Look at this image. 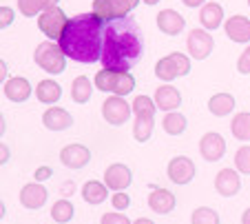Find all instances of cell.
I'll use <instances>...</instances> for the list:
<instances>
[{
	"instance_id": "obj_36",
	"label": "cell",
	"mask_w": 250,
	"mask_h": 224,
	"mask_svg": "<svg viewBox=\"0 0 250 224\" xmlns=\"http://www.w3.org/2000/svg\"><path fill=\"white\" fill-rule=\"evenodd\" d=\"M16 20V11L11 7H0V29L11 27Z\"/></svg>"
},
{
	"instance_id": "obj_39",
	"label": "cell",
	"mask_w": 250,
	"mask_h": 224,
	"mask_svg": "<svg viewBox=\"0 0 250 224\" xmlns=\"http://www.w3.org/2000/svg\"><path fill=\"white\" fill-rule=\"evenodd\" d=\"M53 176V171H51V167H38L36 169V173H33V178H36V182H44V180H49V178Z\"/></svg>"
},
{
	"instance_id": "obj_4",
	"label": "cell",
	"mask_w": 250,
	"mask_h": 224,
	"mask_svg": "<svg viewBox=\"0 0 250 224\" xmlns=\"http://www.w3.org/2000/svg\"><path fill=\"white\" fill-rule=\"evenodd\" d=\"M33 60L42 71L51 73V76H58V73L64 71L66 67V56L60 49V45L53 43V40H47V43H40L33 51Z\"/></svg>"
},
{
	"instance_id": "obj_14",
	"label": "cell",
	"mask_w": 250,
	"mask_h": 224,
	"mask_svg": "<svg viewBox=\"0 0 250 224\" xmlns=\"http://www.w3.org/2000/svg\"><path fill=\"white\" fill-rule=\"evenodd\" d=\"M47 198H49V193L40 182H29V184H24L20 189V204L24 209H33V211L40 209V206H44Z\"/></svg>"
},
{
	"instance_id": "obj_48",
	"label": "cell",
	"mask_w": 250,
	"mask_h": 224,
	"mask_svg": "<svg viewBox=\"0 0 250 224\" xmlns=\"http://www.w3.org/2000/svg\"><path fill=\"white\" fill-rule=\"evenodd\" d=\"M49 2H51V7H56V5H58V0H49Z\"/></svg>"
},
{
	"instance_id": "obj_30",
	"label": "cell",
	"mask_w": 250,
	"mask_h": 224,
	"mask_svg": "<svg viewBox=\"0 0 250 224\" xmlns=\"http://www.w3.org/2000/svg\"><path fill=\"white\" fill-rule=\"evenodd\" d=\"M131 107L135 118H155L157 107H155V100H151L148 95H137Z\"/></svg>"
},
{
	"instance_id": "obj_29",
	"label": "cell",
	"mask_w": 250,
	"mask_h": 224,
	"mask_svg": "<svg viewBox=\"0 0 250 224\" xmlns=\"http://www.w3.org/2000/svg\"><path fill=\"white\" fill-rule=\"evenodd\" d=\"M73 215H76V209H73V204H71L66 198H62V200H58L56 204L51 206V218L56 220L58 224H66L73 220Z\"/></svg>"
},
{
	"instance_id": "obj_34",
	"label": "cell",
	"mask_w": 250,
	"mask_h": 224,
	"mask_svg": "<svg viewBox=\"0 0 250 224\" xmlns=\"http://www.w3.org/2000/svg\"><path fill=\"white\" fill-rule=\"evenodd\" d=\"M235 167L239 173H244V176H250V147L248 144H244V147L237 149L235 153Z\"/></svg>"
},
{
	"instance_id": "obj_49",
	"label": "cell",
	"mask_w": 250,
	"mask_h": 224,
	"mask_svg": "<svg viewBox=\"0 0 250 224\" xmlns=\"http://www.w3.org/2000/svg\"><path fill=\"white\" fill-rule=\"evenodd\" d=\"M248 5H250V0H248Z\"/></svg>"
},
{
	"instance_id": "obj_3",
	"label": "cell",
	"mask_w": 250,
	"mask_h": 224,
	"mask_svg": "<svg viewBox=\"0 0 250 224\" xmlns=\"http://www.w3.org/2000/svg\"><path fill=\"white\" fill-rule=\"evenodd\" d=\"M95 89L98 91H106V93L113 95H128L135 89V78L128 71H111V69H102V71L95 73L93 80Z\"/></svg>"
},
{
	"instance_id": "obj_20",
	"label": "cell",
	"mask_w": 250,
	"mask_h": 224,
	"mask_svg": "<svg viewBox=\"0 0 250 224\" xmlns=\"http://www.w3.org/2000/svg\"><path fill=\"white\" fill-rule=\"evenodd\" d=\"M31 93H33V89L27 78H20V76L9 78L5 85V95H7V100H11V102H24V100H29Z\"/></svg>"
},
{
	"instance_id": "obj_41",
	"label": "cell",
	"mask_w": 250,
	"mask_h": 224,
	"mask_svg": "<svg viewBox=\"0 0 250 224\" xmlns=\"http://www.w3.org/2000/svg\"><path fill=\"white\" fill-rule=\"evenodd\" d=\"M186 7H190V9H197V7L206 5V0H182Z\"/></svg>"
},
{
	"instance_id": "obj_16",
	"label": "cell",
	"mask_w": 250,
	"mask_h": 224,
	"mask_svg": "<svg viewBox=\"0 0 250 224\" xmlns=\"http://www.w3.org/2000/svg\"><path fill=\"white\" fill-rule=\"evenodd\" d=\"M215 189H217L219 196L224 198H232L239 193L241 189V178L239 171H232V169H222V171L215 176Z\"/></svg>"
},
{
	"instance_id": "obj_43",
	"label": "cell",
	"mask_w": 250,
	"mask_h": 224,
	"mask_svg": "<svg viewBox=\"0 0 250 224\" xmlns=\"http://www.w3.org/2000/svg\"><path fill=\"white\" fill-rule=\"evenodd\" d=\"M241 224H250V206L244 211V215H241Z\"/></svg>"
},
{
	"instance_id": "obj_28",
	"label": "cell",
	"mask_w": 250,
	"mask_h": 224,
	"mask_svg": "<svg viewBox=\"0 0 250 224\" xmlns=\"http://www.w3.org/2000/svg\"><path fill=\"white\" fill-rule=\"evenodd\" d=\"M186 115H182L180 111H168L164 118V122H162V127H164V131L168 135H182L186 131Z\"/></svg>"
},
{
	"instance_id": "obj_25",
	"label": "cell",
	"mask_w": 250,
	"mask_h": 224,
	"mask_svg": "<svg viewBox=\"0 0 250 224\" xmlns=\"http://www.w3.org/2000/svg\"><path fill=\"white\" fill-rule=\"evenodd\" d=\"M232 109H235V98H232L230 93H215L208 100V111H210L212 115H217V118H224V115L232 113Z\"/></svg>"
},
{
	"instance_id": "obj_45",
	"label": "cell",
	"mask_w": 250,
	"mask_h": 224,
	"mask_svg": "<svg viewBox=\"0 0 250 224\" xmlns=\"http://www.w3.org/2000/svg\"><path fill=\"white\" fill-rule=\"evenodd\" d=\"M7 131V122H5V118H2V113H0V135Z\"/></svg>"
},
{
	"instance_id": "obj_11",
	"label": "cell",
	"mask_w": 250,
	"mask_h": 224,
	"mask_svg": "<svg viewBox=\"0 0 250 224\" xmlns=\"http://www.w3.org/2000/svg\"><path fill=\"white\" fill-rule=\"evenodd\" d=\"M199 153H202V157L208 160V162H217V160L224 157V153H226V140L219 134H215V131H208L199 140Z\"/></svg>"
},
{
	"instance_id": "obj_23",
	"label": "cell",
	"mask_w": 250,
	"mask_h": 224,
	"mask_svg": "<svg viewBox=\"0 0 250 224\" xmlns=\"http://www.w3.org/2000/svg\"><path fill=\"white\" fill-rule=\"evenodd\" d=\"M36 98L44 105H56L62 98V87L56 80H40L36 87Z\"/></svg>"
},
{
	"instance_id": "obj_33",
	"label": "cell",
	"mask_w": 250,
	"mask_h": 224,
	"mask_svg": "<svg viewBox=\"0 0 250 224\" xmlns=\"http://www.w3.org/2000/svg\"><path fill=\"white\" fill-rule=\"evenodd\" d=\"M190 224H219V213L210 206H197L190 215Z\"/></svg>"
},
{
	"instance_id": "obj_26",
	"label": "cell",
	"mask_w": 250,
	"mask_h": 224,
	"mask_svg": "<svg viewBox=\"0 0 250 224\" xmlns=\"http://www.w3.org/2000/svg\"><path fill=\"white\" fill-rule=\"evenodd\" d=\"M91 93H93V85L86 76H78L71 82V98L78 105H84V102L91 100Z\"/></svg>"
},
{
	"instance_id": "obj_32",
	"label": "cell",
	"mask_w": 250,
	"mask_h": 224,
	"mask_svg": "<svg viewBox=\"0 0 250 224\" xmlns=\"http://www.w3.org/2000/svg\"><path fill=\"white\" fill-rule=\"evenodd\" d=\"M51 7V2L49 0H18V9L22 16H27V18H33V16L42 14L44 9H49Z\"/></svg>"
},
{
	"instance_id": "obj_5",
	"label": "cell",
	"mask_w": 250,
	"mask_h": 224,
	"mask_svg": "<svg viewBox=\"0 0 250 224\" xmlns=\"http://www.w3.org/2000/svg\"><path fill=\"white\" fill-rule=\"evenodd\" d=\"M188 73H190V60L184 53H177V51L164 56L155 65V76L164 82H173L175 78L188 76Z\"/></svg>"
},
{
	"instance_id": "obj_37",
	"label": "cell",
	"mask_w": 250,
	"mask_h": 224,
	"mask_svg": "<svg viewBox=\"0 0 250 224\" xmlns=\"http://www.w3.org/2000/svg\"><path fill=\"white\" fill-rule=\"evenodd\" d=\"M237 71L239 73H250V45L241 51V56H239V60H237Z\"/></svg>"
},
{
	"instance_id": "obj_21",
	"label": "cell",
	"mask_w": 250,
	"mask_h": 224,
	"mask_svg": "<svg viewBox=\"0 0 250 224\" xmlns=\"http://www.w3.org/2000/svg\"><path fill=\"white\" fill-rule=\"evenodd\" d=\"M199 22L206 31H215V29L222 27L224 22V7L217 5V2H206L202 5V11H199Z\"/></svg>"
},
{
	"instance_id": "obj_2",
	"label": "cell",
	"mask_w": 250,
	"mask_h": 224,
	"mask_svg": "<svg viewBox=\"0 0 250 224\" xmlns=\"http://www.w3.org/2000/svg\"><path fill=\"white\" fill-rule=\"evenodd\" d=\"M104 27L106 22L95 14H78L69 18L58 45L71 60L82 62V65L98 62L102 58Z\"/></svg>"
},
{
	"instance_id": "obj_10",
	"label": "cell",
	"mask_w": 250,
	"mask_h": 224,
	"mask_svg": "<svg viewBox=\"0 0 250 224\" xmlns=\"http://www.w3.org/2000/svg\"><path fill=\"white\" fill-rule=\"evenodd\" d=\"M166 173H168V180L173 182V184H188V182H193L197 169H195V162L190 160V157L177 156L168 162Z\"/></svg>"
},
{
	"instance_id": "obj_9",
	"label": "cell",
	"mask_w": 250,
	"mask_h": 224,
	"mask_svg": "<svg viewBox=\"0 0 250 224\" xmlns=\"http://www.w3.org/2000/svg\"><path fill=\"white\" fill-rule=\"evenodd\" d=\"M186 49L195 60H206L215 49V40L206 29H193L188 34V40H186Z\"/></svg>"
},
{
	"instance_id": "obj_1",
	"label": "cell",
	"mask_w": 250,
	"mask_h": 224,
	"mask_svg": "<svg viewBox=\"0 0 250 224\" xmlns=\"http://www.w3.org/2000/svg\"><path fill=\"white\" fill-rule=\"evenodd\" d=\"M142 34L140 24L133 18H118L104 27V45L100 62L111 71H128L142 58Z\"/></svg>"
},
{
	"instance_id": "obj_6",
	"label": "cell",
	"mask_w": 250,
	"mask_h": 224,
	"mask_svg": "<svg viewBox=\"0 0 250 224\" xmlns=\"http://www.w3.org/2000/svg\"><path fill=\"white\" fill-rule=\"evenodd\" d=\"M137 5L140 0H93V14L104 22H111L118 18H126Z\"/></svg>"
},
{
	"instance_id": "obj_31",
	"label": "cell",
	"mask_w": 250,
	"mask_h": 224,
	"mask_svg": "<svg viewBox=\"0 0 250 224\" xmlns=\"http://www.w3.org/2000/svg\"><path fill=\"white\" fill-rule=\"evenodd\" d=\"M153 127H155V118H135L133 124V138L137 142H146L153 135Z\"/></svg>"
},
{
	"instance_id": "obj_22",
	"label": "cell",
	"mask_w": 250,
	"mask_h": 224,
	"mask_svg": "<svg viewBox=\"0 0 250 224\" xmlns=\"http://www.w3.org/2000/svg\"><path fill=\"white\" fill-rule=\"evenodd\" d=\"M148 206H151V211H155V213L166 215L175 209V196L168 189H153L151 196H148Z\"/></svg>"
},
{
	"instance_id": "obj_18",
	"label": "cell",
	"mask_w": 250,
	"mask_h": 224,
	"mask_svg": "<svg viewBox=\"0 0 250 224\" xmlns=\"http://www.w3.org/2000/svg\"><path fill=\"white\" fill-rule=\"evenodd\" d=\"M224 29H226V36L232 43H241V45L250 43V20L246 16H232V18H228Z\"/></svg>"
},
{
	"instance_id": "obj_17",
	"label": "cell",
	"mask_w": 250,
	"mask_h": 224,
	"mask_svg": "<svg viewBox=\"0 0 250 224\" xmlns=\"http://www.w3.org/2000/svg\"><path fill=\"white\" fill-rule=\"evenodd\" d=\"M155 107L162 111H177L182 105V93L175 89L173 85H162L160 89H155Z\"/></svg>"
},
{
	"instance_id": "obj_38",
	"label": "cell",
	"mask_w": 250,
	"mask_h": 224,
	"mask_svg": "<svg viewBox=\"0 0 250 224\" xmlns=\"http://www.w3.org/2000/svg\"><path fill=\"white\" fill-rule=\"evenodd\" d=\"M102 224H133V222L122 213H104L102 215Z\"/></svg>"
},
{
	"instance_id": "obj_12",
	"label": "cell",
	"mask_w": 250,
	"mask_h": 224,
	"mask_svg": "<svg viewBox=\"0 0 250 224\" xmlns=\"http://www.w3.org/2000/svg\"><path fill=\"white\" fill-rule=\"evenodd\" d=\"M60 162L66 169H84L91 162V151L84 144H66L60 151Z\"/></svg>"
},
{
	"instance_id": "obj_40",
	"label": "cell",
	"mask_w": 250,
	"mask_h": 224,
	"mask_svg": "<svg viewBox=\"0 0 250 224\" xmlns=\"http://www.w3.org/2000/svg\"><path fill=\"white\" fill-rule=\"evenodd\" d=\"M9 156H11L9 147L0 142V164H7V162H9Z\"/></svg>"
},
{
	"instance_id": "obj_46",
	"label": "cell",
	"mask_w": 250,
	"mask_h": 224,
	"mask_svg": "<svg viewBox=\"0 0 250 224\" xmlns=\"http://www.w3.org/2000/svg\"><path fill=\"white\" fill-rule=\"evenodd\" d=\"M5 213H7V209H5V202L0 200V220L5 218Z\"/></svg>"
},
{
	"instance_id": "obj_47",
	"label": "cell",
	"mask_w": 250,
	"mask_h": 224,
	"mask_svg": "<svg viewBox=\"0 0 250 224\" xmlns=\"http://www.w3.org/2000/svg\"><path fill=\"white\" fill-rule=\"evenodd\" d=\"M144 2H146V5H157L160 0H144Z\"/></svg>"
},
{
	"instance_id": "obj_8",
	"label": "cell",
	"mask_w": 250,
	"mask_h": 224,
	"mask_svg": "<svg viewBox=\"0 0 250 224\" xmlns=\"http://www.w3.org/2000/svg\"><path fill=\"white\" fill-rule=\"evenodd\" d=\"M131 113H133V107L124 100L122 95H111V98H106L102 102V118L109 124H113V127L126 124Z\"/></svg>"
},
{
	"instance_id": "obj_42",
	"label": "cell",
	"mask_w": 250,
	"mask_h": 224,
	"mask_svg": "<svg viewBox=\"0 0 250 224\" xmlns=\"http://www.w3.org/2000/svg\"><path fill=\"white\" fill-rule=\"evenodd\" d=\"M7 73H9V69H7V62L0 60V85H2V80H7Z\"/></svg>"
},
{
	"instance_id": "obj_35",
	"label": "cell",
	"mask_w": 250,
	"mask_h": 224,
	"mask_svg": "<svg viewBox=\"0 0 250 224\" xmlns=\"http://www.w3.org/2000/svg\"><path fill=\"white\" fill-rule=\"evenodd\" d=\"M111 204H113L115 211H126L131 206V198L124 193V191H115V196L111 198Z\"/></svg>"
},
{
	"instance_id": "obj_44",
	"label": "cell",
	"mask_w": 250,
	"mask_h": 224,
	"mask_svg": "<svg viewBox=\"0 0 250 224\" xmlns=\"http://www.w3.org/2000/svg\"><path fill=\"white\" fill-rule=\"evenodd\" d=\"M133 224H155V222H153L151 218H137V220H135V222H133Z\"/></svg>"
},
{
	"instance_id": "obj_15",
	"label": "cell",
	"mask_w": 250,
	"mask_h": 224,
	"mask_svg": "<svg viewBox=\"0 0 250 224\" xmlns=\"http://www.w3.org/2000/svg\"><path fill=\"white\" fill-rule=\"evenodd\" d=\"M186 27V18L175 9H162L157 14V29L166 36H180Z\"/></svg>"
},
{
	"instance_id": "obj_24",
	"label": "cell",
	"mask_w": 250,
	"mask_h": 224,
	"mask_svg": "<svg viewBox=\"0 0 250 224\" xmlns=\"http://www.w3.org/2000/svg\"><path fill=\"white\" fill-rule=\"evenodd\" d=\"M82 198H84V202H89V204H102V202L109 198V186L98 180H89L82 186Z\"/></svg>"
},
{
	"instance_id": "obj_19",
	"label": "cell",
	"mask_w": 250,
	"mask_h": 224,
	"mask_svg": "<svg viewBox=\"0 0 250 224\" xmlns=\"http://www.w3.org/2000/svg\"><path fill=\"white\" fill-rule=\"evenodd\" d=\"M42 124L49 131H64L73 124V115L60 107H49L42 115Z\"/></svg>"
},
{
	"instance_id": "obj_13",
	"label": "cell",
	"mask_w": 250,
	"mask_h": 224,
	"mask_svg": "<svg viewBox=\"0 0 250 224\" xmlns=\"http://www.w3.org/2000/svg\"><path fill=\"white\" fill-rule=\"evenodd\" d=\"M131 182H133L131 169L122 162L111 164V167H106V171H104V184L109 186L111 191H124Z\"/></svg>"
},
{
	"instance_id": "obj_27",
	"label": "cell",
	"mask_w": 250,
	"mask_h": 224,
	"mask_svg": "<svg viewBox=\"0 0 250 224\" xmlns=\"http://www.w3.org/2000/svg\"><path fill=\"white\" fill-rule=\"evenodd\" d=\"M230 131L237 140H241V142H250V113L248 111H241V113H237L235 118H232Z\"/></svg>"
},
{
	"instance_id": "obj_7",
	"label": "cell",
	"mask_w": 250,
	"mask_h": 224,
	"mask_svg": "<svg viewBox=\"0 0 250 224\" xmlns=\"http://www.w3.org/2000/svg\"><path fill=\"white\" fill-rule=\"evenodd\" d=\"M66 22H69V18H66V14L58 5L44 9L42 14H40V18H38L40 31H42L49 40H60L62 31H64V27H66Z\"/></svg>"
}]
</instances>
